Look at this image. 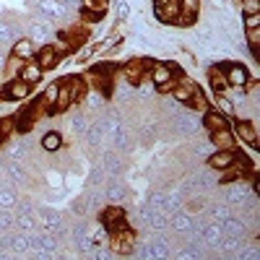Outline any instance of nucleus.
Wrapping results in <instances>:
<instances>
[{"instance_id":"obj_1","label":"nucleus","mask_w":260,"mask_h":260,"mask_svg":"<svg viewBox=\"0 0 260 260\" xmlns=\"http://www.w3.org/2000/svg\"><path fill=\"white\" fill-rule=\"evenodd\" d=\"M148 81L154 83V89L159 91V94H167L169 89H172V83H175V68H172L169 62H151L148 60Z\"/></svg>"},{"instance_id":"obj_20","label":"nucleus","mask_w":260,"mask_h":260,"mask_svg":"<svg viewBox=\"0 0 260 260\" xmlns=\"http://www.w3.org/2000/svg\"><path fill=\"white\" fill-rule=\"evenodd\" d=\"M18 37H24V34H21V26L16 21H0V50L6 45H13Z\"/></svg>"},{"instance_id":"obj_16","label":"nucleus","mask_w":260,"mask_h":260,"mask_svg":"<svg viewBox=\"0 0 260 260\" xmlns=\"http://www.w3.org/2000/svg\"><path fill=\"white\" fill-rule=\"evenodd\" d=\"M34 60L42 65V71H52V68H57V62H60V50L52 47V45H42V50H37Z\"/></svg>"},{"instance_id":"obj_3","label":"nucleus","mask_w":260,"mask_h":260,"mask_svg":"<svg viewBox=\"0 0 260 260\" xmlns=\"http://www.w3.org/2000/svg\"><path fill=\"white\" fill-rule=\"evenodd\" d=\"M26 31H29L26 37L34 42V45H47L50 37H52V31H55V24H50V21L34 16V18L29 21V29H26Z\"/></svg>"},{"instance_id":"obj_13","label":"nucleus","mask_w":260,"mask_h":260,"mask_svg":"<svg viewBox=\"0 0 260 260\" xmlns=\"http://www.w3.org/2000/svg\"><path fill=\"white\" fill-rule=\"evenodd\" d=\"M192 224H195V216H192V213H185L182 208H180L177 213L169 216V232H175V234L187 237V232L192 229Z\"/></svg>"},{"instance_id":"obj_4","label":"nucleus","mask_w":260,"mask_h":260,"mask_svg":"<svg viewBox=\"0 0 260 260\" xmlns=\"http://www.w3.org/2000/svg\"><path fill=\"white\" fill-rule=\"evenodd\" d=\"M99 219H102V224H104L107 229L112 232V229H120V226L127 224V213H125V208H122L120 203H110V206L102 208Z\"/></svg>"},{"instance_id":"obj_32","label":"nucleus","mask_w":260,"mask_h":260,"mask_svg":"<svg viewBox=\"0 0 260 260\" xmlns=\"http://www.w3.org/2000/svg\"><path fill=\"white\" fill-rule=\"evenodd\" d=\"M18 192L13 185H0V208H16Z\"/></svg>"},{"instance_id":"obj_39","label":"nucleus","mask_w":260,"mask_h":260,"mask_svg":"<svg viewBox=\"0 0 260 260\" xmlns=\"http://www.w3.org/2000/svg\"><path fill=\"white\" fill-rule=\"evenodd\" d=\"M89 117H86L83 112L81 115H73V120H71V133L73 136H78V138H83V133H86V130H89Z\"/></svg>"},{"instance_id":"obj_26","label":"nucleus","mask_w":260,"mask_h":260,"mask_svg":"<svg viewBox=\"0 0 260 260\" xmlns=\"http://www.w3.org/2000/svg\"><path fill=\"white\" fill-rule=\"evenodd\" d=\"M65 86H68V91H71V99H73V104H81L83 94L89 91V86H86V81H83V78H78V76L68 78V81H65Z\"/></svg>"},{"instance_id":"obj_11","label":"nucleus","mask_w":260,"mask_h":260,"mask_svg":"<svg viewBox=\"0 0 260 260\" xmlns=\"http://www.w3.org/2000/svg\"><path fill=\"white\" fill-rule=\"evenodd\" d=\"M146 71H148V60H143V57H133L122 65V76H125L127 83H141Z\"/></svg>"},{"instance_id":"obj_5","label":"nucleus","mask_w":260,"mask_h":260,"mask_svg":"<svg viewBox=\"0 0 260 260\" xmlns=\"http://www.w3.org/2000/svg\"><path fill=\"white\" fill-rule=\"evenodd\" d=\"M237 156L240 154H237L234 148H213L208 154V167L216 169V172H224V169H229L237 161Z\"/></svg>"},{"instance_id":"obj_2","label":"nucleus","mask_w":260,"mask_h":260,"mask_svg":"<svg viewBox=\"0 0 260 260\" xmlns=\"http://www.w3.org/2000/svg\"><path fill=\"white\" fill-rule=\"evenodd\" d=\"M136 242H138L136 232L125 224V226H120V229H112V232H110V242H107V245H110V250H112L115 255H133Z\"/></svg>"},{"instance_id":"obj_36","label":"nucleus","mask_w":260,"mask_h":260,"mask_svg":"<svg viewBox=\"0 0 260 260\" xmlns=\"http://www.w3.org/2000/svg\"><path fill=\"white\" fill-rule=\"evenodd\" d=\"M125 195H127L125 185H117V182L107 185V190H104V198L110 201V203H122V201H125Z\"/></svg>"},{"instance_id":"obj_47","label":"nucleus","mask_w":260,"mask_h":260,"mask_svg":"<svg viewBox=\"0 0 260 260\" xmlns=\"http://www.w3.org/2000/svg\"><path fill=\"white\" fill-rule=\"evenodd\" d=\"M60 3H62L65 11H73V13L83 8V0H60Z\"/></svg>"},{"instance_id":"obj_22","label":"nucleus","mask_w":260,"mask_h":260,"mask_svg":"<svg viewBox=\"0 0 260 260\" xmlns=\"http://www.w3.org/2000/svg\"><path fill=\"white\" fill-rule=\"evenodd\" d=\"M221 229H224V234L237 237V240H245V237H247V226H245V221H242V219H237V216H229L226 221H221Z\"/></svg>"},{"instance_id":"obj_43","label":"nucleus","mask_w":260,"mask_h":260,"mask_svg":"<svg viewBox=\"0 0 260 260\" xmlns=\"http://www.w3.org/2000/svg\"><path fill=\"white\" fill-rule=\"evenodd\" d=\"M130 13H133L130 0H117V3H115V18H117V21H127Z\"/></svg>"},{"instance_id":"obj_30","label":"nucleus","mask_w":260,"mask_h":260,"mask_svg":"<svg viewBox=\"0 0 260 260\" xmlns=\"http://www.w3.org/2000/svg\"><path fill=\"white\" fill-rule=\"evenodd\" d=\"M146 226H148V232H154V234H167L169 232V216L167 213H154L146 221Z\"/></svg>"},{"instance_id":"obj_25","label":"nucleus","mask_w":260,"mask_h":260,"mask_svg":"<svg viewBox=\"0 0 260 260\" xmlns=\"http://www.w3.org/2000/svg\"><path fill=\"white\" fill-rule=\"evenodd\" d=\"M3 169H6V175H8L16 185L26 182V169L21 167V159H8V161L3 164Z\"/></svg>"},{"instance_id":"obj_6","label":"nucleus","mask_w":260,"mask_h":260,"mask_svg":"<svg viewBox=\"0 0 260 260\" xmlns=\"http://www.w3.org/2000/svg\"><path fill=\"white\" fill-rule=\"evenodd\" d=\"M29 96H31V86L24 83L18 76L3 86V99H6V102H26Z\"/></svg>"},{"instance_id":"obj_10","label":"nucleus","mask_w":260,"mask_h":260,"mask_svg":"<svg viewBox=\"0 0 260 260\" xmlns=\"http://www.w3.org/2000/svg\"><path fill=\"white\" fill-rule=\"evenodd\" d=\"M154 16L161 24H175V18L180 16V3L177 0H154Z\"/></svg>"},{"instance_id":"obj_28","label":"nucleus","mask_w":260,"mask_h":260,"mask_svg":"<svg viewBox=\"0 0 260 260\" xmlns=\"http://www.w3.org/2000/svg\"><path fill=\"white\" fill-rule=\"evenodd\" d=\"M13 229H18V232H34V229H39V221H37V211H34V213H16Z\"/></svg>"},{"instance_id":"obj_44","label":"nucleus","mask_w":260,"mask_h":260,"mask_svg":"<svg viewBox=\"0 0 260 260\" xmlns=\"http://www.w3.org/2000/svg\"><path fill=\"white\" fill-rule=\"evenodd\" d=\"M120 39H122V34H112V37H107L102 45H96V50L94 52H110V50H115L117 45H120Z\"/></svg>"},{"instance_id":"obj_21","label":"nucleus","mask_w":260,"mask_h":260,"mask_svg":"<svg viewBox=\"0 0 260 260\" xmlns=\"http://www.w3.org/2000/svg\"><path fill=\"white\" fill-rule=\"evenodd\" d=\"M39 146H42V151H47V154H57L62 148V133L60 130H47V133L42 136Z\"/></svg>"},{"instance_id":"obj_24","label":"nucleus","mask_w":260,"mask_h":260,"mask_svg":"<svg viewBox=\"0 0 260 260\" xmlns=\"http://www.w3.org/2000/svg\"><path fill=\"white\" fill-rule=\"evenodd\" d=\"M208 143L213 148H234V133L226 130H216V133H208Z\"/></svg>"},{"instance_id":"obj_33","label":"nucleus","mask_w":260,"mask_h":260,"mask_svg":"<svg viewBox=\"0 0 260 260\" xmlns=\"http://www.w3.org/2000/svg\"><path fill=\"white\" fill-rule=\"evenodd\" d=\"M216 102H219V112L226 115L229 120H234V115H237V104L232 102V96H226V91H221V94H216Z\"/></svg>"},{"instance_id":"obj_38","label":"nucleus","mask_w":260,"mask_h":260,"mask_svg":"<svg viewBox=\"0 0 260 260\" xmlns=\"http://www.w3.org/2000/svg\"><path fill=\"white\" fill-rule=\"evenodd\" d=\"M89 240H91V245H94V247L107 245V242H110V229H107L104 224L94 226V229H91V234H89Z\"/></svg>"},{"instance_id":"obj_29","label":"nucleus","mask_w":260,"mask_h":260,"mask_svg":"<svg viewBox=\"0 0 260 260\" xmlns=\"http://www.w3.org/2000/svg\"><path fill=\"white\" fill-rule=\"evenodd\" d=\"M201 127V120H195L192 115H177V130L182 136H195Z\"/></svg>"},{"instance_id":"obj_14","label":"nucleus","mask_w":260,"mask_h":260,"mask_svg":"<svg viewBox=\"0 0 260 260\" xmlns=\"http://www.w3.org/2000/svg\"><path fill=\"white\" fill-rule=\"evenodd\" d=\"M11 55L13 57H18L21 62H26V60H31V57H37V45L29 39V37H18L13 45H11Z\"/></svg>"},{"instance_id":"obj_27","label":"nucleus","mask_w":260,"mask_h":260,"mask_svg":"<svg viewBox=\"0 0 260 260\" xmlns=\"http://www.w3.org/2000/svg\"><path fill=\"white\" fill-rule=\"evenodd\" d=\"M148 247H151V260H164V257L172 255V250H169V245L164 240V234H156V240H151Z\"/></svg>"},{"instance_id":"obj_48","label":"nucleus","mask_w":260,"mask_h":260,"mask_svg":"<svg viewBox=\"0 0 260 260\" xmlns=\"http://www.w3.org/2000/svg\"><path fill=\"white\" fill-rule=\"evenodd\" d=\"M242 11H250V13H252V11H260L257 0H245V8H242Z\"/></svg>"},{"instance_id":"obj_12","label":"nucleus","mask_w":260,"mask_h":260,"mask_svg":"<svg viewBox=\"0 0 260 260\" xmlns=\"http://www.w3.org/2000/svg\"><path fill=\"white\" fill-rule=\"evenodd\" d=\"M234 136L242 143L252 146V151H257V127L247 120H234Z\"/></svg>"},{"instance_id":"obj_35","label":"nucleus","mask_w":260,"mask_h":260,"mask_svg":"<svg viewBox=\"0 0 260 260\" xmlns=\"http://www.w3.org/2000/svg\"><path fill=\"white\" fill-rule=\"evenodd\" d=\"M245 240H237V237H229V234H224L221 237V242H219V247H216V252H224V255H234L237 250H240V245H242Z\"/></svg>"},{"instance_id":"obj_15","label":"nucleus","mask_w":260,"mask_h":260,"mask_svg":"<svg viewBox=\"0 0 260 260\" xmlns=\"http://www.w3.org/2000/svg\"><path fill=\"white\" fill-rule=\"evenodd\" d=\"M229 117L226 115H221L219 110H206L203 112V120H201V125L208 130V133H216V130H226L229 127Z\"/></svg>"},{"instance_id":"obj_17","label":"nucleus","mask_w":260,"mask_h":260,"mask_svg":"<svg viewBox=\"0 0 260 260\" xmlns=\"http://www.w3.org/2000/svg\"><path fill=\"white\" fill-rule=\"evenodd\" d=\"M42 76H45V71H42V65L31 57V60H26L24 65H21V71H18V78L24 81V83H29V86H34V83H39L42 81Z\"/></svg>"},{"instance_id":"obj_31","label":"nucleus","mask_w":260,"mask_h":260,"mask_svg":"<svg viewBox=\"0 0 260 260\" xmlns=\"http://www.w3.org/2000/svg\"><path fill=\"white\" fill-rule=\"evenodd\" d=\"M29 151H31V141L24 136V138H18L16 143H11L8 156H11V159H26V156H29Z\"/></svg>"},{"instance_id":"obj_40","label":"nucleus","mask_w":260,"mask_h":260,"mask_svg":"<svg viewBox=\"0 0 260 260\" xmlns=\"http://www.w3.org/2000/svg\"><path fill=\"white\" fill-rule=\"evenodd\" d=\"M164 195H167V190H154L146 198V206L151 208V211H159V213H164Z\"/></svg>"},{"instance_id":"obj_18","label":"nucleus","mask_w":260,"mask_h":260,"mask_svg":"<svg viewBox=\"0 0 260 260\" xmlns=\"http://www.w3.org/2000/svg\"><path fill=\"white\" fill-rule=\"evenodd\" d=\"M8 252L11 255H29V232H8Z\"/></svg>"},{"instance_id":"obj_37","label":"nucleus","mask_w":260,"mask_h":260,"mask_svg":"<svg viewBox=\"0 0 260 260\" xmlns=\"http://www.w3.org/2000/svg\"><path fill=\"white\" fill-rule=\"evenodd\" d=\"M234 257H237V260H260V247H257V242H252V245H240V250L234 252Z\"/></svg>"},{"instance_id":"obj_7","label":"nucleus","mask_w":260,"mask_h":260,"mask_svg":"<svg viewBox=\"0 0 260 260\" xmlns=\"http://www.w3.org/2000/svg\"><path fill=\"white\" fill-rule=\"evenodd\" d=\"M65 13H68V11L62 8L60 0H39V3H37V13H34V16L50 21V24H57V21H60Z\"/></svg>"},{"instance_id":"obj_45","label":"nucleus","mask_w":260,"mask_h":260,"mask_svg":"<svg viewBox=\"0 0 260 260\" xmlns=\"http://www.w3.org/2000/svg\"><path fill=\"white\" fill-rule=\"evenodd\" d=\"M242 24H245V29H255V26H260V11H242Z\"/></svg>"},{"instance_id":"obj_19","label":"nucleus","mask_w":260,"mask_h":260,"mask_svg":"<svg viewBox=\"0 0 260 260\" xmlns=\"http://www.w3.org/2000/svg\"><path fill=\"white\" fill-rule=\"evenodd\" d=\"M224 65H226V62H219V65H213V68L208 71V83H211V91H213V94H221V91L229 89L226 76H224Z\"/></svg>"},{"instance_id":"obj_46","label":"nucleus","mask_w":260,"mask_h":260,"mask_svg":"<svg viewBox=\"0 0 260 260\" xmlns=\"http://www.w3.org/2000/svg\"><path fill=\"white\" fill-rule=\"evenodd\" d=\"M247 31V45L252 47V55L257 52V47H260V26H255V29H245Z\"/></svg>"},{"instance_id":"obj_9","label":"nucleus","mask_w":260,"mask_h":260,"mask_svg":"<svg viewBox=\"0 0 260 260\" xmlns=\"http://www.w3.org/2000/svg\"><path fill=\"white\" fill-rule=\"evenodd\" d=\"M224 76H226L229 86H240V89H245V86L250 83V71L245 68L242 62H226L224 65Z\"/></svg>"},{"instance_id":"obj_23","label":"nucleus","mask_w":260,"mask_h":260,"mask_svg":"<svg viewBox=\"0 0 260 260\" xmlns=\"http://www.w3.org/2000/svg\"><path fill=\"white\" fill-rule=\"evenodd\" d=\"M83 138H86V143H89L91 148H99V146H102V141L107 138L102 120H96V122H89V130L83 133Z\"/></svg>"},{"instance_id":"obj_41","label":"nucleus","mask_w":260,"mask_h":260,"mask_svg":"<svg viewBox=\"0 0 260 260\" xmlns=\"http://www.w3.org/2000/svg\"><path fill=\"white\" fill-rule=\"evenodd\" d=\"M57 91H60V83L55 81V83H50L47 89H45V94H42V107H47V112L52 110V104L57 99Z\"/></svg>"},{"instance_id":"obj_34","label":"nucleus","mask_w":260,"mask_h":260,"mask_svg":"<svg viewBox=\"0 0 260 260\" xmlns=\"http://www.w3.org/2000/svg\"><path fill=\"white\" fill-rule=\"evenodd\" d=\"M208 216H211L213 221L221 224V221L229 219V216H234V208H232L229 203H219V206H211V208H208Z\"/></svg>"},{"instance_id":"obj_42","label":"nucleus","mask_w":260,"mask_h":260,"mask_svg":"<svg viewBox=\"0 0 260 260\" xmlns=\"http://www.w3.org/2000/svg\"><path fill=\"white\" fill-rule=\"evenodd\" d=\"M13 221H16V213H11V208H0V232H13Z\"/></svg>"},{"instance_id":"obj_8","label":"nucleus","mask_w":260,"mask_h":260,"mask_svg":"<svg viewBox=\"0 0 260 260\" xmlns=\"http://www.w3.org/2000/svg\"><path fill=\"white\" fill-rule=\"evenodd\" d=\"M221 237H224V229H221L219 221H203V226H201V245L206 250H216V247H219Z\"/></svg>"}]
</instances>
